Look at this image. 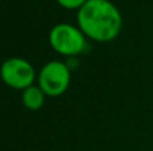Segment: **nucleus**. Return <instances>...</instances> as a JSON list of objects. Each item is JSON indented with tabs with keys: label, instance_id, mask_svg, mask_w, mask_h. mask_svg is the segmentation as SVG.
<instances>
[{
	"label": "nucleus",
	"instance_id": "4",
	"mask_svg": "<svg viewBox=\"0 0 153 151\" xmlns=\"http://www.w3.org/2000/svg\"><path fill=\"white\" fill-rule=\"evenodd\" d=\"M0 78L5 86L13 90H26L34 84L36 72L28 60L23 58H8L0 66Z\"/></svg>",
	"mask_w": 153,
	"mask_h": 151
},
{
	"label": "nucleus",
	"instance_id": "1",
	"mask_svg": "<svg viewBox=\"0 0 153 151\" xmlns=\"http://www.w3.org/2000/svg\"><path fill=\"white\" fill-rule=\"evenodd\" d=\"M76 23L86 37L108 43L121 32L122 15L110 0H89L76 12Z\"/></svg>",
	"mask_w": 153,
	"mask_h": 151
},
{
	"label": "nucleus",
	"instance_id": "6",
	"mask_svg": "<svg viewBox=\"0 0 153 151\" xmlns=\"http://www.w3.org/2000/svg\"><path fill=\"white\" fill-rule=\"evenodd\" d=\"M89 0H56L61 7L66 8V10H81Z\"/></svg>",
	"mask_w": 153,
	"mask_h": 151
},
{
	"label": "nucleus",
	"instance_id": "3",
	"mask_svg": "<svg viewBox=\"0 0 153 151\" xmlns=\"http://www.w3.org/2000/svg\"><path fill=\"white\" fill-rule=\"evenodd\" d=\"M71 80L70 68L59 60L47 62L38 74V86L46 96L56 98L67 91Z\"/></svg>",
	"mask_w": 153,
	"mask_h": 151
},
{
	"label": "nucleus",
	"instance_id": "5",
	"mask_svg": "<svg viewBox=\"0 0 153 151\" xmlns=\"http://www.w3.org/2000/svg\"><path fill=\"white\" fill-rule=\"evenodd\" d=\"M46 99V94L39 86H30L22 91V103L30 111H38L43 107Z\"/></svg>",
	"mask_w": 153,
	"mask_h": 151
},
{
	"label": "nucleus",
	"instance_id": "2",
	"mask_svg": "<svg viewBox=\"0 0 153 151\" xmlns=\"http://www.w3.org/2000/svg\"><path fill=\"white\" fill-rule=\"evenodd\" d=\"M48 42L54 51L63 56H76L86 48V36L79 29L69 23H59L51 28Z\"/></svg>",
	"mask_w": 153,
	"mask_h": 151
}]
</instances>
